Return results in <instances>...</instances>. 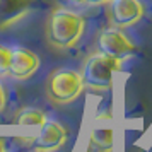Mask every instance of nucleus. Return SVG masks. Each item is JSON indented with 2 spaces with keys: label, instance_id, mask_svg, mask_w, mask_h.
Wrapping results in <instances>:
<instances>
[{
  "label": "nucleus",
  "instance_id": "obj_1",
  "mask_svg": "<svg viewBox=\"0 0 152 152\" xmlns=\"http://www.w3.org/2000/svg\"><path fill=\"white\" fill-rule=\"evenodd\" d=\"M46 39L56 50L75 46L84 33L82 15L67 7H55L46 19Z\"/></svg>",
  "mask_w": 152,
  "mask_h": 152
},
{
  "label": "nucleus",
  "instance_id": "obj_2",
  "mask_svg": "<svg viewBox=\"0 0 152 152\" xmlns=\"http://www.w3.org/2000/svg\"><path fill=\"white\" fill-rule=\"evenodd\" d=\"M120 70H121L120 60L104 55L97 50L92 55H89L82 67L80 75L84 80V87H89L97 92L110 91L115 82V75Z\"/></svg>",
  "mask_w": 152,
  "mask_h": 152
},
{
  "label": "nucleus",
  "instance_id": "obj_3",
  "mask_svg": "<svg viewBox=\"0 0 152 152\" xmlns=\"http://www.w3.org/2000/svg\"><path fill=\"white\" fill-rule=\"evenodd\" d=\"M84 80L80 72L56 69L46 79V96L55 104H70L82 94Z\"/></svg>",
  "mask_w": 152,
  "mask_h": 152
},
{
  "label": "nucleus",
  "instance_id": "obj_4",
  "mask_svg": "<svg viewBox=\"0 0 152 152\" xmlns=\"http://www.w3.org/2000/svg\"><path fill=\"white\" fill-rule=\"evenodd\" d=\"M97 50L108 56H113L120 62L130 58L135 51V45L123 31L116 26L106 28L99 33L97 38Z\"/></svg>",
  "mask_w": 152,
  "mask_h": 152
},
{
  "label": "nucleus",
  "instance_id": "obj_5",
  "mask_svg": "<svg viewBox=\"0 0 152 152\" xmlns=\"http://www.w3.org/2000/svg\"><path fill=\"white\" fill-rule=\"evenodd\" d=\"M69 132L62 123L55 120H46L41 125L39 133L33 138V151L34 152H56L67 144Z\"/></svg>",
  "mask_w": 152,
  "mask_h": 152
},
{
  "label": "nucleus",
  "instance_id": "obj_6",
  "mask_svg": "<svg viewBox=\"0 0 152 152\" xmlns=\"http://www.w3.org/2000/svg\"><path fill=\"white\" fill-rule=\"evenodd\" d=\"M39 56L34 51L24 46H12L10 48V60H9L7 75L15 80H26L33 77L39 69Z\"/></svg>",
  "mask_w": 152,
  "mask_h": 152
},
{
  "label": "nucleus",
  "instance_id": "obj_7",
  "mask_svg": "<svg viewBox=\"0 0 152 152\" xmlns=\"http://www.w3.org/2000/svg\"><path fill=\"white\" fill-rule=\"evenodd\" d=\"M144 17V4L140 0H110L111 24L120 29L132 28Z\"/></svg>",
  "mask_w": 152,
  "mask_h": 152
},
{
  "label": "nucleus",
  "instance_id": "obj_8",
  "mask_svg": "<svg viewBox=\"0 0 152 152\" xmlns=\"http://www.w3.org/2000/svg\"><path fill=\"white\" fill-rule=\"evenodd\" d=\"M31 10V0H0V29L22 21Z\"/></svg>",
  "mask_w": 152,
  "mask_h": 152
},
{
  "label": "nucleus",
  "instance_id": "obj_9",
  "mask_svg": "<svg viewBox=\"0 0 152 152\" xmlns=\"http://www.w3.org/2000/svg\"><path fill=\"white\" fill-rule=\"evenodd\" d=\"M89 140L94 152H111L115 145V133L111 128H94Z\"/></svg>",
  "mask_w": 152,
  "mask_h": 152
},
{
  "label": "nucleus",
  "instance_id": "obj_10",
  "mask_svg": "<svg viewBox=\"0 0 152 152\" xmlns=\"http://www.w3.org/2000/svg\"><path fill=\"white\" fill-rule=\"evenodd\" d=\"M46 120H48L46 113L39 108H22L15 115L14 123L22 126H41Z\"/></svg>",
  "mask_w": 152,
  "mask_h": 152
},
{
  "label": "nucleus",
  "instance_id": "obj_11",
  "mask_svg": "<svg viewBox=\"0 0 152 152\" xmlns=\"http://www.w3.org/2000/svg\"><path fill=\"white\" fill-rule=\"evenodd\" d=\"M9 60H10V48L0 45V75H7Z\"/></svg>",
  "mask_w": 152,
  "mask_h": 152
},
{
  "label": "nucleus",
  "instance_id": "obj_12",
  "mask_svg": "<svg viewBox=\"0 0 152 152\" xmlns=\"http://www.w3.org/2000/svg\"><path fill=\"white\" fill-rule=\"evenodd\" d=\"M5 106H7V92H5L4 86L0 82V113L5 110Z\"/></svg>",
  "mask_w": 152,
  "mask_h": 152
},
{
  "label": "nucleus",
  "instance_id": "obj_13",
  "mask_svg": "<svg viewBox=\"0 0 152 152\" xmlns=\"http://www.w3.org/2000/svg\"><path fill=\"white\" fill-rule=\"evenodd\" d=\"M110 4V0H86V5H104Z\"/></svg>",
  "mask_w": 152,
  "mask_h": 152
},
{
  "label": "nucleus",
  "instance_id": "obj_14",
  "mask_svg": "<svg viewBox=\"0 0 152 152\" xmlns=\"http://www.w3.org/2000/svg\"><path fill=\"white\" fill-rule=\"evenodd\" d=\"M111 113L110 111H103V115H97L96 116V120H111Z\"/></svg>",
  "mask_w": 152,
  "mask_h": 152
},
{
  "label": "nucleus",
  "instance_id": "obj_15",
  "mask_svg": "<svg viewBox=\"0 0 152 152\" xmlns=\"http://www.w3.org/2000/svg\"><path fill=\"white\" fill-rule=\"evenodd\" d=\"M65 2L72 5H86V0H65Z\"/></svg>",
  "mask_w": 152,
  "mask_h": 152
},
{
  "label": "nucleus",
  "instance_id": "obj_16",
  "mask_svg": "<svg viewBox=\"0 0 152 152\" xmlns=\"http://www.w3.org/2000/svg\"><path fill=\"white\" fill-rule=\"evenodd\" d=\"M0 152H7L5 151V138L0 137Z\"/></svg>",
  "mask_w": 152,
  "mask_h": 152
},
{
  "label": "nucleus",
  "instance_id": "obj_17",
  "mask_svg": "<svg viewBox=\"0 0 152 152\" xmlns=\"http://www.w3.org/2000/svg\"><path fill=\"white\" fill-rule=\"evenodd\" d=\"M147 152H152V145H151V147H149V151H147Z\"/></svg>",
  "mask_w": 152,
  "mask_h": 152
}]
</instances>
